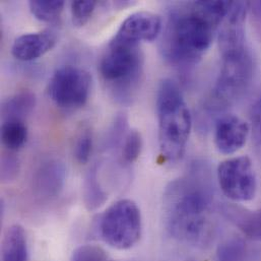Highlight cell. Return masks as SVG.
Segmentation results:
<instances>
[{
	"label": "cell",
	"instance_id": "cell-1",
	"mask_svg": "<svg viewBox=\"0 0 261 261\" xmlns=\"http://www.w3.org/2000/svg\"><path fill=\"white\" fill-rule=\"evenodd\" d=\"M214 211V186L205 167L196 166L165 190V226L178 241L194 246L208 244L215 231Z\"/></svg>",
	"mask_w": 261,
	"mask_h": 261
},
{
	"label": "cell",
	"instance_id": "cell-2",
	"mask_svg": "<svg viewBox=\"0 0 261 261\" xmlns=\"http://www.w3.org/2000/svg\"><path fill=\"white\" fill-rule=\"evenodd\" d=\"M232 1H194L173 8L162 31L161 52L179 67L197 64L210 49Z\"/></svg>",
	"mask_w": 261,
	"mask_h": 261
},
{
	"label": "cell",
	"instance_id": "cell-3",
	"mask_svg": "<svg viewBox=\"0 0 261 261\" xmlns=\"http://www.w3.org/2000/svg\"><path fill=\"white\" fill-rule=\"evenodd\" d=\"M155 105L161 154L168 162H178L186 150L192 117L183 94L174 81L165 79L160 83Z\"/></svg>",
	"mask_w": 261,
	"mask_h": 261
},
{
	"label": "cell",
	"instance_id": "cell-4",
	"mask_svg": "<svg viewBox=\"0 0 261 261\" xmlns=\"http://www.w3.org/2000/svg\"><path fill=\"white\" fill-rule=\"evenodd\" d=\"M99 72L113 98L121 104L129 103L143 73L139 45L114 36L100 59Z\"/></svg>",
	"mask_w": 261,
	"mask_h": 261
},
{
	"label": "cell",
	"instance_id": "cell-5",
	"mask_svg": "<svg viewBox=\"0 0 261 261\" xmlns=\"http://www.w3.org/2000/svg\"><path fill=\"white\" fill-rule=\"evenodd\" d=\"M220 75L207 100L211 111H224L249 89L253 77V60L248 50L225 56Z\"/></svg>",
	"mask_w": 261,
	"mask_h": 261
},
{
	"label": "cell",
	"instance_id": "cell-6",
	"mask_svg": "<svg viewBox=\"0 0 261 261\" xmlns=\"http://www.w3.org/2000/svg\"><path fill=\"white\" fill-rule=\"evenodd\" d=\"M99 228L102 239L109 246L118 250L130 249L142 233L140 210L131 199L117 200L104 212Z\"/></svg>",
	"mask_w": 261,
	"mask_h": 261
},
{
	"label": "cell",
	"instance_id": "cell-7",
	"mask_svg": "<svg viewBox=\"0 0 261 261\" xmlns=\"http://www.w3.org/2000/svg\"><path fill=\"white\" fill-rule=\"evenodd\" d=\"M91 74L73 65H63L55 70L48 84V95L59 108L74 110L84 107L90 97Z\"/></svg>",
	"mask_w": 261,
	"mask_h": 261
},
{
	"label": "cell",
	"instance_id": "cell-8",
	"mask_svg": "<svg viewBox=\"0 0 261 261\" xmlns=\"http://www.w3.org/2000/svg\"><path fill=\"white\" fill-rule=\"evenodd\" d=\"M217 177L222 192L229 199L245 202L254 198L257 180L248 156H235L223 161L218 167Z\"/></svg>",
	"mask_w": 261,
	"mask_h": 261
},
{
	"label": "cell",
	"instance_id": "cell-9",
	"mask_svg": "<svg viewBox=\"0 0 261 261\" xmlns=\"http://www.w3.org/2000/svg\"><path fill=\"white\" fill-rule=\"evenodd\" d=\"M66 180V168L59 160L43 162L36 170L32 188L37 199L51 201L60 195Z\"/></svg>",
	"mask_w": 261,
	"mask_h": 261
},
{
	"label": "cell",
	"instance_id": "cell-10",
	"mask_svg": "<svg viewBox=\"0 0 261 261\" xmlns=\"http://www.w3.org/2000/svg\"><path fill=\"white\" fill-rule=\"evenodd\" d=\"M163 31L162 18L149 11H137L121 23L115 37L139 45L140 42L154 41Z\"/></svg>",
	"mask_w": 261,
	"mask_h": 261
},
{
	"label": "cell",
	"instance_id": "cell-11",
	"mask_svg": "<svg viewBox=\"0 0 261 261\" xmlns=\"http://www.w3.org/2000/svg\"><path fill=\"white\" fill-rule=\"evenodd\" d=\"M249 132V125L240 117L233 114L223 115L216 122V146L224 154L235 153L244 146Z\"/></svg>",
	"mask_w": 261,
	"mask_h": 261
},
{
	"label": "cell",
	"instance_id": "cell-12",
	"mask_svg": "<svg viewBox=\"0 0 261 261\" xmlns=\"http://www.w3.org/2000/svg\"><path fill=\"white\" fill-rule=\"evenodd\" d=\"M56 43L57 34L53 30L28 33L14 40L11 46V54L19 61H33L51 51Z\"/></svg>",
	"mask_w": 261,
	"mask_h": 261
},
{
	"label": "cell",
	"instance_id": "cell-13",
	"mask_svg": "<svg viewBox=\"0 0 261 261\" xmlns=\"http://www.w3.org/2000/svg\"><path fill=\"white\" fill-rule=\"evenodd\" d=\"M224 214L248 238L261 240V210L248 211L240 206H226Z\"/></svg>",
	"mask_w": 261,
	"mask_h": 261
},
{
	"label": "cell",
	"instance_id": "cell-14",
	"mask_svg": "<svg viewBox=\"0 0 261 261\" xmlns=\"http://www.w3.org/2000/svg\"><path fill=\"white\" fill-rule=\"evenodd\" d=\"M28 239L24 229L20 225L10 226L2 241L1 261H27Z\"/></svg>",
	"mask_w": 261,
	"mask_h": 261
},
{
	"label": "cell",
	"instance_id": "cell-15",
	"mask_svg": "<svg viewBox=\"0 0 261 261\" xmlns=\"http://www.w3.org/2000/svg\"><path fill=\"white\" fill-rule=\"evenodd\" d=\"M36 106V96L30 91H22L3 101L1 105V118L4 120H21L33 112Z\"/></svg>",
	"mask_w": 261,
	"mask_h": 261
},
{
	"label": "cell",
	"instance_id": "cell-16",
	"mask_svg": "<svg viewBox=\"0 0 261 261\" xmlns=\"http://www.w3.org/2000/svg\"><path fill=\"white\" fill-rule=\"evenodd\" d=\"M99 180L98 168L95 165L87 172L83 185L84 202L89 211L98 210L108 199V195Z\"/></svg>",
	"mask_w": 261,
	"mask_h": 261
},
{
	"label": "cell",
	"instance_id": "cell-17",
	"mask_svg": "<svg viewBox=\"0 0 261 261\" xmlns=\"http://www.w3.org/2000/svg\"><path fill=\"white\" fill-rule=\"evenodd\" d=\"M28 127L21 120H4L1 124V141L11 152L20 149L28 139Z\"/></svg>",
	"mask_w": 261,
	"mask_h": 261
},
{
	"label": "cell",
	"instance_id": "cell-18",
	"mask_svg": "<svg viewBox=\"0 0 261 261\" xmlns=\"http://www.w3.org/2000/svg\"><path fill=\"white\" fill-rule=\"evenodd\" d=\"M32 14L44 22H53L57 20L64 8L62 0H32L29 2Z\"/></svg>",
	"mask_w": 261,
	"mask_h": 261
},
{
	"label": "cell",
	"instance_id": "cell-19",
	"mask_svg": "<svg viewBox=\"0 0 261 261\" xmlns=\"http://www.w3.org/2000/svg\"><path fill=\"white\" fill-rule=\"evenodd\" d=\"M248 250L240 238H231L219 245L216 261H246Z\"/></svg>",
	"mask_w": 261,
	"mask_h": 261
},
{
	"label": "cell",
	"instance_id": "cell-20",
	"mask_svg": "<svg viewBox=\"0 0 261 261\" xmlns=\"http://www.w3.org/2000/svg\"><path fill=\"white\" fill-rule=\"evenodd\" d=\"M142 149V138L139 131H128L121 142V160L124 164L131 165L137 161Z\"/></svg>",
	"mask_w": 261,
	"mask_h": 261
},
{
	"label": "cell",
	"instance_id": "cell-21",
	"mask_svg": "<svg viewBox=\"0 0 261 261\" xmlns=\"http://www.w3.org/2000/svg\"><path fill=\"white\" fill-rule=\"evenodd\" d=\"M93 133L90 128L84 127L76 135L73 147V154L79 164H87L93 152Z\"/></svg>",
	"mask_w": 261,
	"mask_h": 261
},
{
	"label": "cell",
	"instance_id": "cell-22",
	"mask_svg": "<svg viewBox=\"0 0 261 261\" xmlns=\"http://www.w3.org/2000/svg\"><path fill=\"white\" fill-rule=\"evenodd\" d=\"M97 6L96 1L90 0H76L71 2V18L72 23L76 28L86 25L92 17L95 8Z\"/></svg>",
	"mask_w": 261,
	"mask_h": 261
},
{
	"label": "cell",
	"instance_id": "cell-23",
	"mask_svg": "<svg viewBox=\"0 0 261 261\" xmlns=\"http://www.w3.org/2000/svg\"><path fill=\"white\" fill-rule=\"evenodd\" d=\"M70 261H108L106 251L94 244L79 246L73 250Z\"/></svg>",
	"mask_w": 261,
	"mask_h": 261
},
{
	"label": "cell",
	"instance_id": "cell-24",
	"mask_svg": "<svg viewBox=\"0 0 261 261\" xmlns=\"http://www.w3.org/2000/svg\"><path fill=\"white\" fill-rule=\"evenodd\" d=\"M19 162L18 159L9 151L2 155L1 159V180L3 183L12 182L18 175Z\"/></svg>",
	"mask_w": 261,
	"mask_h": 261
},
{
	"label": "cell",
	"instance_id": "cell-25",
	"mask_svg": "<svg viewBox=\"0 0 261 261\" xmlns=\"http://www.w3.org/2000/svg\"><path fill=\"white\" fill-rule=\"evenodd\" d=\"M250 121L252 124V131L256 141L261 143V98H259L251 107Z\"/></svg>",
	"mask_w": 261,
	"mask_h": 261
}]
</instances>
